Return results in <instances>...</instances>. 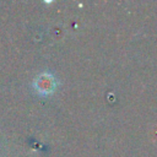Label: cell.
<instances>
[{
    "instance_id": "obj_1",
    "label": "cell",
    "mask_w": 157,
    "mask_h": 157,
    "mask_svg": "<svg viewBox=\"0 0 157 157\" xmlns=\"http://www.w3.org/2000/svg\"><path fill=\"white\" fill-rule=\"evenodd\" d=\"M36 90L42 94L52 93L55 90V80L49 74H42L39 75L34 81Z\"/></svg>"
}]
</instances>
